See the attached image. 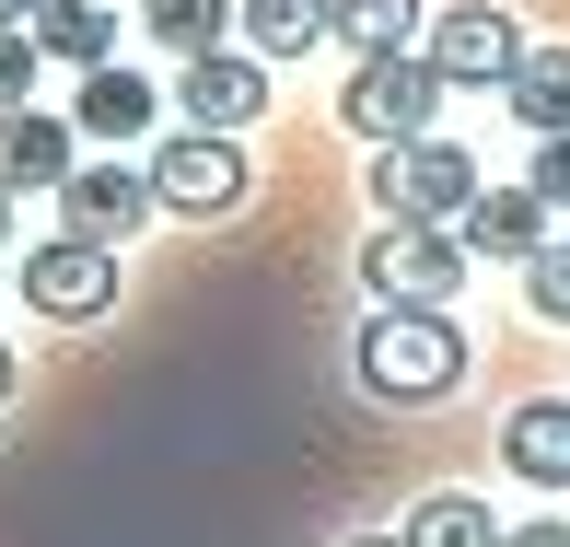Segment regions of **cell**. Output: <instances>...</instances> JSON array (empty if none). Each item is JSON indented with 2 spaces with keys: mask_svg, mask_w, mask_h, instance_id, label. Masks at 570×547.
<instances>
[{
  "mask_svg": "<svg viewBox=\"0 0 570 547\" xmlns=\"http://www.w3.org/2000/svg\"><path fill=\"white\" fill-rule=\"evenodd\" d=\"M361 384H373L384 408H431L465 384V326L443 303H384L373 326H361Z\"/></svg>",
  "mask_w": 570,
  "mask_h": 547,
  "instance_id": "obj_1",
  "label": "cell"
},
{
  "mask_svg": "<svg viewBox=\"0 0 570 547\" xmlns=\"http://www.w3.org/2000/svg\"><path fill=\"white\" fill-rule=\"evenodd\" d=\"M443 70H431V47H396V59H350V82H338V128L350 140H420L431 117H443Z\"/></svg>",
  "mask_w": 570,
  "mask_h": 547,
  "instance_id": "obj_2",
  "label": "cell"
},
{
  "mask_svg": "<svg viewBox=\"0 0 570 547\" xmlns=\"http://www.w3.org/2000/svg\"><path fill=\"white\" fill-rule=\"evenodd\" d=\"M489 175H478V152L443 140V128H420V140H384L373 152V211H396V222H465V198H478Z\"/></svg>",
  "mask_w": 570,
  "mask_h": 547,
  "instance_id": "obj_3",
  "label": "cell"
},
{
  "mask_svg": "<svg viewBox=\"0 0 570 547\" xmlns=\"http://www.w3.org/2000/svg\"><path fill=\"white\" fill-rule=\"evenodd\" d=\"M151 198H164L175 222H222V211H245V140L233 128H175L164 152H151Z\"/></svg>",
  "mask_w": 570,
  "mask_h": 547,
  "instance_id": "obj_4",
  "label": "cell"
},
{
  "mask_svg": "<svg viewBox=\"0 0 570 547\" xmlns=\"http://www.w3.org/2000/svg\"><path fill=\"white\" fill-rule=\"evenodd\" d=\"M361 280H373L384 303H454L465 292V233L454 222H384L373 245H361Z\"/></svg>",
  "mask_w": 570,
  "mask_h": 547,
  "instance_id": "obj_5",
  "label": "cell"
},
{
  "mask_svg": "<svg viewBox=\"0 0 570 547\" xmlns=\"http://www.w3.org/2000/svg\"><path fill=\"white\" fill-rule=\"evenodd\" d=\"M23 303H36L47 326H94V315H117V245H82V233L36 245V256H23Z\"/></svg>",
  "mask_w": 570,
  "mask_h": 547,
  "instance_id": "obj_6",
  "label": "cell"
},
{
  "mask_svg": "<svg viewBox=\"0 0 570 547\" xmlns=\"http://www.w3.org/2000/svg\"><path fill=\"white\" fill-rule=\"evenodd\" d=\"M164 198H151L140 164H70L59 175V233H82V245H128Z\"/></svg>",
  "mask_w": 570,
  "mask_h": 547,
  "instance_id": "obj_7",
  "label": "cell"
},
{
  "mask_svg": "<svg viewBox=\"0 0 570 547\" xmlns=\"http://www.w3.org/2000/svg\"><path fill=\"white\" fill-rule=\"evenodd\" d=\"M431 70L443 82H512V59H524V23L501 12V0H454V12H431Z\"/></svg>",
  "mask_w": 570,
  "mask_h": 547,
  "instance_id": "obj_8",
  "label": "cell"
},
{
  "mask_svg": "<svg viewBox=\"0 0 570 547\" xmlns=\"http://www.w3.org/2000/svg\"><path fill=\"white\" fill-rule=\"evenodd\" d=\"M175 117H198V128H245V117H268V59H256V47L175 59Z\"/></svg>",
  "mask_w": 570,
  "mask_h": 547,
  "instance_id": "obj_9",
  "label": "cell"
},
{
  "mask_svg": "<svg viewBox=\"0 0 570 547\" xmlns=\"http://www.w3.org/2000/svg\"><path fill=\"white\" fill-rule=\"evenodd\" d=\"M82 164V128L47 106H0V187H59Z\"/></svg>",
  "mask_w": 570,
  "mask_h": 547,
  "instance_id": "obj_10",
  "label": "cell"
},
{
  "mask_svg": "<svg viewBox=\"0 0 570 547\" xmlns=\"http://www.w3.org/2000/svg\"><path fill=\"white\" fill-rule=\"evenodd\" d=\"M454 233H465V256H512V268H524V256L548 245V198L535 187H478Z\"/></svg>",
  "mask_w": 570,
  "mask_h": 547,
  "instance_id": "obj_11",
  "label": "cell"
},
{
  "mask_svg": "<svg viewBox=\"0 0 570 547\" xmlns=\"http://www.w3.org/2000/svg\"><path fill=\"white\" fill-rule=\"evenodd\" d=\"M501 466L524 489H570V397H535L501 420Z\"/></svg>",
  "mask_w": 570,
  "mask_h": 547,
  "instance_id": "obj_12",
  "label": "cell"
},
{
  "mask_svg": "<svg viewBox=\"0 0 570 547\" xmlns=\"http://www.w3.org/2000/svg\"><path fill=\"white\" fill-rule=\"evenodd\" d=\"M164 117V82L151 70H82V106H70V128H94V140H140V128Z\"/></svg>",
  "mask_w": 570,
  "mask_h": 547,
  "instance_id": "obj_13",
  "label": "cell"
},
{
  "mask_svg": "<svg viewBox=\"0 0 570 547\" xmlns=\"http://www.w3.org/2000/svg\"><path fill=\"white\" fill-rule=\"evenodd\" d=\"M501 94H512V128H524V140H559L570 128V47H524Z\"/></svg>",
  "mask_w": 570,
  "mask_h": 547,
  "instance_id": "obj_14",
  "label": "cell"
},
{
  "mask_svg": "<svg viewBox=\"0 0 570 547\" xmlns=\"http://www.w3.org/2000/svg\"><path fill=\"white\" fill-rule=\"evenodd\" d=\"M420 0H326V47H350V59H396V47H420Z\"/></svg>",
  "mask_w": 570,
  "mask_h": 547,
  "instance_id": "obj_15",
  "label": "cell"
},
{
  "mask_svg": "<svg viewBox=\"0 0 570 547\" xmlns=\"http://www.w3.org/2000/svg\"><path fill=\"white\" fill-rule=\"evenodd\" d=\"M36 47L59 70H106L117 59V12H106V0H47V12H36Z\"/></svg>",
  "mask_w": 570,
  "mask_h": 547,
  "instance_id": "obj_16",
  "label": "cell"
},
{
  "mask_svg": "<svg viewBox=\"0 0 570 547\" xmlns=\"http://www.w3.org/2000/svg\"><path fill=\"white\" fill-rule=\"evenodd\" d=\"M140 36L164 47V59H210L233 36V0H140Z\"/></svg>",
  "mask_w": 570,
  "mask_h": 547,
  "instance_id": "obj_17",
  "label": "cell"
},
{
  "mask_svg": "<svg viewBox=\"0 0 570 547\" xmlns=\"http://www.w3.org/2000/svg\"><path fill=\"white\" fill-rule=\"evenodd\" d=\"M233 23H245V47H256V59H303V47H326V0H245V12H233Z\"/></svg>",
  "mask_w": 570,
  "mask_h": 547,
  "instance_id": "obj_18",
  "label": "cell"
},
{
  "mask_svg": "<svg viewBox=\"0 0 570 547\" xmlns=\"http://www.w3.org/2000/svg\"><path fill=\"white\" fill-rule=\"evenodd\" d=\"M407 547H501V525H489V501H465V489H431V501L407 512Z\"/></svg>",
  "mask_w": 570,
  "mask_h": 547,
  "instance_id": "obj_19",
  "label": "cell"
},
{
  "mask_svg": "<svg viewBox=\"0 0 570 547\" xmlns=\"http://www.w3.org/2000/svg\"><path fill=\"white\" fill-rule=\"evenodd\" d=\"M36 70H47L36 23H0V106H36Z\"/></svg>",
  "mask_w": 570,
  "mask_h": 547,
  "instance_id": "obj_20",
  "label": "cell"
},
{
  "mask_svg": "<svg viewBox=\"0 0 570 547\" xmlns=\"http://www.w3.org/2000/svg\"><path fill=\"white\" fill-rule=\"evenodd\" d=\"M524 303H535L548 326H570V245H535V256H524Z\"/></svg>",
  "mask_w": 570,
  "mask_h": 547,
  "instance_id": "obj_21",
  "label": "cell"
},
{
  "mask_svg": "<svg viewBox=\"0 0 570 547\" xmlns=\"http://www.w3.org/2000/svg\"><path fill=\"white\" fill-rule=\"evenodd\" d=\"M524 187L548 198V211H570V128H559V140H535V175H524Z\"/></svg>",
  "mask_w": 570,
  "mask_h": 547,
  "instance_id": "obj_22",
  "label": "cell"
},
{
  "mask_svg": "<svg viewBox=\"0 0 570 547\" xmlns=\"http://www.w3.org/2000/svg\"><path fill=\"white\" fill-rule=\"evenodd\" d=\"M501 547H570V525H512Z\"/></svg>",
  "mask_w": 570,
  "mask_h": 547,
  "instance_id": "obj_23",
  "label": "cell"
},
{
  "mask_svg": "<svg viewBox=\"0 0 570 547\" xmlns=\"http://www.w3.org/2000/svg\"><path fill=\"white\" fill-rule=\"evenodd\" d=\"M36 12H47V0H0V23H36Z\"/></svg>",
  "mask_w": 570,
  "mask_h": 547,
  "instance_id": "obj_24",
  "label": "cell"
},
{
  "mask_svg": "<svg viewBox=\"0 0 570 547\" xmlns=\"http://www.w3.org/2000/svg\"><path fill=\"white\" fill-rule=\"evenodd\" d=\"M0 408H12V350H0Z\"/></svg>",
  "mask_w": 570,
  "mask_h": 547,
  "instance_id": "obj_25",
  "label": "cell"
},
{
  "mask_svg": "<svg viewBox=\"0 0 570 547\" xmlns=\"http://www.w3.org/2000/svg\"><path fill=\"white\" fill-rule=\"evenodd\" d=\"M0 245H12V187H0Z\"/></svg>",
  "mask_w": 570,
  "mask_h": 547,
  "instance_id": "obj_26",
  "label": "cell"
},
{
  "mask_svg": "<svg viewBox=\"0 0 570 547\" xmlns=\"http://www.w3.org/2000/svg\"><path fill=\"white\" fill-rule=\"evenodd\" d=\"M350 547H407V536H350Z\"/></svg>",
  "mask_w": 570,
  "mask_h": 547,
  "instance_id": "obj_27",
  "label": "cell"
}]
</instances>
